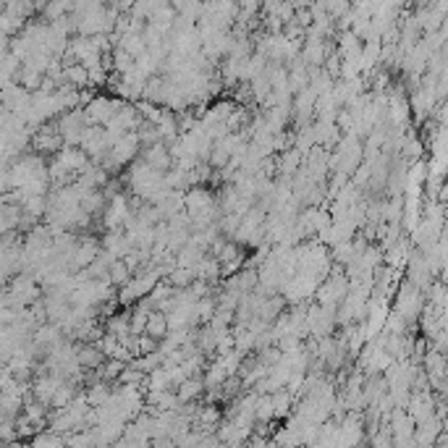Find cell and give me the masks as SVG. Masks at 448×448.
I'll return each instance as SVG.
<instances>
[{
  "mask_svg": "<svg viewBox=\"0 0 448 448\" xmlns=\"http://www.w3.org/2000/svg\"><path fill=\"white\" fill-rule=\"evenodd\" d=\"M123 102L119 95L116 97H108V95H92L90 100L84 102L82 110H84V119L90 126H105L121 108H123Z\"/></svg>",
  "mask_w": 448,
  "mask_h": 448,
  "instance_id": "6da1fadb",
  "label": "cell"
},
{
  "mask_svg": "<svg viewBox=\"0 0 448 448\" xmlns=\"http://www.w3.org/2000/svg\"><path fill=\"white\" fill-rule=\"evenodd\" d=\"M63 145H66L63 137L58 134L53 121L37 126L35 131H32V139H29V147H32V152H37V155H55Z\"/></svg>",
  "mask_w": 448,
  "mask_h": 448,
  "instance_id": "7a4b0ae2",
  "label": "cell"
},
{
  "mask_svg": "<svg viewBox=\"0 0 448 448\" xmlns=\"http://www.w3.org/2000/svg\"><path fill=\"white\" fill-rule=\"evenodd\" d=\"M55 128H58V134L63 137L66 145H79V137H82L84 126H87V119H84V110L82 108H71V110H63L58 119H53Z\"/></svg>",
  "mask_w": 448,
  "mask_h": 448,
  "instance_id": "3957f363",
  "label": "cell"
},
{
  "mask_svg": "<svg viewBox=\"0 0 448 448\" xmlns=\"http://www.w3.org/2000/svg\"><path fill=\"white\" fill-rule=\"evenodd\" d=\"M139 157H142L150 168L160 171V174H165L168 168H174V155H171V150H168L165 142H155V145H150V147H142V150H139Z\"/></svg>",
  "mask_w": 448,
  "mask_h": 448,
  "instance_id": "277c9868",
  "label": "cell"
},
{
  "mask_svg": "<svg viewBox=\"0 0 448 448\" xmlns=\"http://www.w3.org/2000/svg\"><path fill=\"white\" fill-rule=\"evenodd\" d=\"M63 76L66 82L71 84V87H76V90H87L90 87V71L82 63H76V61L63 66Z\"/></svg>",
  "mask_w": 448,
  "mask_h": 448,
  "instance_id": "5b68a950",
  "label": "cell"
},
{
  "mask_svg": "<svg viewBox=\"0 0 448 448\" xmlns=\"http://www.w3.org/2000/svg\"><path fill=\"white\" fill-rule=\"evenodd\" d=\"M145 333H150L152 339L163 341L168 336V320H165V312L160 310H152L147 315V325H145Z\"/></svg>",
  "mask_w": 448,
  "mask_h": 448,
  "instance_id": "8992f818",
  "label": "cell"
},
{
  "mask_svg": "<svg viewBox=\"0 0 448 448\" xmlns=\"http://www.w3.org/2000/svg\"><path fill=\"white\" fill-rule=\"evenodd\" d=\"M128 278H131V270H128L126 267V262H123V260H113V262H110L108 265V281L113 286H116V289H121V286H126L128 284Z\"/></svg>",
  "mask_w": 448,
  "mask_h": 448,
  "instance_id": "52a82bcc",
  "label": "cell"
},
{
  "mask_svg": "<svg viewBox=\"0 0 448 448\" xmlns=\"http://www.w3.org/2000/svg\"><path fill=\"white\" fill-rule=\"evenodd\" d=\"M102 3H105V6H110V3H113V0H102Z\"/></svg>",
  "mask_w": 448,
  "mask_h": 448,
  "instance_id": "ba28073f",
  "label": "cell"
}]
</instances>
